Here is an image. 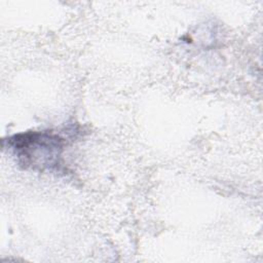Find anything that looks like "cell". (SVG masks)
Masks as SVG:
<instances>
[{
	"label": "cell",
	"mask_w": 263,
	"mask_h": 263,
	"mask_svg": "<svg viewBox=\"0 0 263 263\" xmlns=\"http://www.w3.org/2000/svg\"><path fill=\"white\" fill-rule=\"evenodd\" d=\"M8 145L25 167L44 171L59 165L64 141L49 132H29L13 136Z\"/></svg>",
	"instance_id": "obj_1"
}]
</instances>
